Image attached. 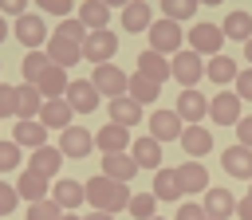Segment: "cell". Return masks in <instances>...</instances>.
<instances>
[{
	"label": "cell",
	"mask_w": 252,
	"mask_h": 220,
	"mask_svg": "<svg viewBox=\"0 0 252 220\" xmlns=\"http://www.w3.org/2000/svg\"><path fill=\"white\" fill-rule=\"evenodd\" d=\"M94 149H102V157H110V153H126V149H130V130L106 122V126L94 134Z\"/></svg>",
	"instance_id": "obj_15"
},
{
	"label": "cell",
	"mask_w": 252,
	"mask_h": 220,
	"mask_svg": "<svg viewBox=\"0 0 252 220\" xmlns=\"http://www.w3.org/2000/svg\"><path fill=\"white\" fill-rule=\"evenodd\" d=\"M24 165V149L12 138H0V173H16Z\"/></svg>",
	"instance_id": "obj_39"
},
{
	"label": "cell",
	"mask_w": 252,
	"mask_h": 220,
	"mask_svg": "<svg viewBox=\"0 0 252 220\" xmlns=\"http://www.w3.org/2000/svg\"><path fill=\"white\" fill-rule=\"evenodd\" d=\"M98 98H102V94L94 90L91 79H71V86H67V106H71L75 114H94Z\"/></svg>",
	"instance_id": "obj_11"
},
{
	"label": "cell",
	"mask_w": 252,
	"mask_h": 220,
	"mask_svg": "<svg viewBox=\"0 0 252 220\" xmlns=\"http://www.w3.org/2000/svg\"><path fill=\"white\" fill-rule=\"evenodd\" d=\"M4 39H8V20L0 16V43H4Z\"/></svg>",
	"instance_id": "obj_51"
},
{
	"label": "cell",
	"mask_w": 252,
	"mask_h": 220,
	"mask_svg": "<svg viewBox=\"0 0 252 220\" xmlns=\"http://www.w3.org/2000/svg\"><path fill=\"white\" fill-rule=\"evenodd\" d=\"M83 220H118V216H110V212H87Z\"/></svg>",
	"instance_id": "obj_50"
},
{
	"label": "cell",
	"mask_w": 252,
	"mask_h": 220,
	"mask_svg": "<svg viewBox=\"0 0 252 220\" xmlns=\"http://www.w3.org/2000/svg\"><path fill=\"white\" fill-rule=\"evenodd\" d=\"M130 157H134V165H138V169H154V173L161 169V145H158L150 134L130 141Z\"/></svg>",
	"instance_id": "obj_20"
},
{
	"label": "cell",
	"mask_w": 252,
	"mask_h": 220,
	"mask_svg": "<svg viewBox=\"0 0 252 220\" xmlns=\"http://www.w3.org/2000/svg\"><path fill=\"white\" fill-rule=\"evenodd\" d=\"M154 220H161V216H154Z\"/></svg>",
	"instance_id": "obj_56"
},
{
	"label": "cell",
	"mask_w": 252,
	"mask_h": 220,
	"mask_svg": "<svg viewBox=\"0 0 252 220\" xmlns=\"http://www.w3.org/2000/svg\"><path fill=\"white\" fill-rule=\"evenodd\" d=\"M63 220H83V216L79 212H63Z\"/></svg>",
	"instance_id": "obj_53"
},
{
	"label": "cell",
	"mask_w": 252,
	"mask_h": 220,
	"mask_svg": "<svg viewBox=\"0 0 252 220\" xmlns=\"http://www.w3.org/2000/svg\"><path fill=\"white\" fill-rule=\"evenodd\" d=\"M51 200H55L63 212H75V208L87 200V192H83V185H79V181H71V177H59V181L51 185Z\"/></svg>",
	"instance_id": "obj_21"
},
{
	"label": "cell",
	"mask_w": 252,
	"mask_h": 220,
	"mask_svg": "<svg viewBox=\"0 0 252 220\" xmlns=\"http://www.w3.org/2000/svg\"><path fill=\"white\" fill-rule=\"evenodd\" d=\"M236 98H240V102H252V67H244V71L236 75Z\"/></svg>",
	"instance_id": "obj_44"
},
{
	"label": "cell",
	"mask_w": 252,
	"mask_h": 220,
	"mask_svg": "<svg viewBox=\"0 0 252 220\" xmlns=\"http://www.w3.org/2000/svg\"><path fill=\"white\" fill-rule=\"evenodd\" d=\"M71 114H75V110L67 106V98H51V102H43V110H39V126L63 134V130L71 126Z\"/></svg>",
	"instance_id": "obj_23"
},
{
	"label": "cell",
	"mask_w": 252,
	"mask_h": 220,
	"mask_svg": "<svg viewBox=\"0 0 252 220\" xmlns=\"http://www.w3.org/2000/svg\"><path fill=\"white\" fill-rule=\"evenodd\" d=\"M244 55H248V67H252V39L244 43Z\"/></svg>",
	"instance_id": "obj_52"
},
{
	"label": "cell",
	"mask_w": 252,
	"mask_h": 220,
	"mask_svg": "<svg viewBox=\"0 0 252 220\" xmlns=\"http://www.w3.org/2000/svg\"><path fill=\"white\" fill-rule=\"evenodd\" d=\"M28 169L39 173V177H59V169H63V153H59V145H43V149H35L32 161H28Z\"/></svg>",
	"instance_id": "obj_27"
},
{
	"label": "cell",
	"mask_w": 252,
	"mask_h": 220,
	"mask_svg": "<svg viewBox=\"0 0 252 220\" xmlns=\"http://www.w3.org/2000/svg\"><path fill=\"white\" fill-rule=\"evenodd\" d=\"M24 220H63V208L47 196V200H35V204H28V216Z\"/></svg>",
	"instance_id": "obj_41"
},
{
	"label": "cell",
	"mask_w": 252,
	"mask_h": 220,
	"mask_svg": "<svg viewBox=\"0 0 252 220\" xmlns=\"http://www.w3.org/2000/svg\"><path fill=\"white\" fill-rule=\"evenodd\" d=\"M193 16H197V4H193V0H165V4H161V20L181 24V20H193Z\"/></svg>",
	"instance_id": "obj_40"
},
{
	"label": "cell",
	"mask_w": 252,
	"mask_h": 220,
	"mask_svg": "<svg viewBox=\"0 0 252 220\" xmlns=\"http://www.w3.org/2000/svg\"><path fill=\"white\" fill-rule=\"evenodd\" d=\"M79 59H83V47H75V43H67V39H55V35L47 39V63H51V67H63V71H67V67H75Z\"/></svg>",
	"instance_id": "obj_31"
},
{
	"label": "cell",
	"mask_w": 252,
	"mask_h": 220,
	"mask_svg": "<svg viewBox=\"0 0 252 220\" xmlns=\"http://www.w3.org/2000/svg\"><path fill=\"white\" fill-rule=\"evenodd\" d=\"M126 212H130L134 220H154V216H158V196H154V192H134Z\"/></svg>",
	"instance_id": "obj_37"
},
{
	"label": "cell",
	"mask_w": 252,
	"mask_h": 220,
	"mask_svg": "<svg viewBox=\"0 0 252 220\" xmlns=\"http://www.w3.org/2000/svg\"><path fill=\"white\" fill-rule=\"evenodd\" d=\"M169 75H173L177 82H185V90H197V82L205 79V59H201L197 51H177V55L169 59Z\"/></svg>",
	"instance_id": "obj_4"
},
{
	"label": "cell",
	"mask_w": 252,
	"mask_h": 220,
	"mask_svg": "<svg viewBox=\"0 0 252 220\" xmlns=\"http://www.w3.org/2000/svg\"><path fill=\"white\" fill-rule=\"evenodd\" d=\"M16 39L28 47V51H39L51 35H47V20L39 16V12H28V16H20L16 20Z\"/></svg>",
	"instance_id": "obj_6"
},
{
	"label": "cell",
	"mask_w": 252,
	"mask_h": 220,
	"mask_svg": "<svg viewBox=\"0 0 252 220\" xmlns=\"http://www.w3.org/2000/svg\"><path fill=\"white\" fill-rule=\"evenodd\" d=\"M138 75L142 79H150V82H165V79H173L169 75V59L165 55H158V51H138Z\"/></svg>",
	"instance_id": "obj_22"
},
{
	"label": "cell",
	"mask_w": 252,
	"mask_h": 220,
	"mask_svg": "<svg viewBox=\"0 0 252 220\" xmlns=\"http://www.w3.org/2000/svg\"><path fill=\"white\" fill-rule=\"evenodd\" d=\"M43 94L32 82H16V122H39Z\"/></svg>",
	"instance_id": "obj_13"
},
{
	"label": "cell",
	"mask_w": 252,
	"mask_h": 220,
	"mask_svg": "<svg viewBox=\"0 0 252 220\" xmlns=\"http://www.w3.org/2000/svg\"><path fill=\"white\" fill-rule=\"evenodd\" d=\"M102 177L130 185V177H138V165H134L130 153H110V157H102Z\"/></svg>",
	"instance_id": "obj_33"
},
{
	"label": "cell",
	"mask_w": 252,
	"mask_h": 220,
	"mask_svg": "<svg viewBox=\"0 0 252 220\" xmlns=\"http://www.w3.org/2000/svg\"><path fill=\"white\" fill-rule=\"evenodd\" d=\"M205 220H213V216H205Z\"/></svg>",
	"instance_id": "obj_55"
},
{
	"label": "cell",
	"mask_w": 252,
	"mask_h": 220,
	"mask_svg": "<svg viewBox=\"0 0 252 220\" xmlns=\"http://www.w3.org/2000/svg\"><path fill=\"white\" fill-rule=\"evenodd\" d=\"M79 24L87 28V31H106V24H110V4H102V0H87V4H79Z\"/></svg>",
	"instance_id": "obj_24"
},
{
	"label": "cell",
	"mask_w": 252,
	"mask_h": 220,
	"mask_svg": "<svg viewBox=\"0 0 252 220\" xmlns=\"http://www.w3.org/2000/svg\"><path fill=\"white\" fill-rule=\"evenodd\" d=\"M51 35H55V39H67V43H75V47H83V43H87V35H91V31H87V28H83V24H79V16H71V20H59V24H55V31H51Z\"/></svg>",
	"instance_id": "obj_36"
},
{
	"label": "cell",
	"mask_w": 252,
	"mask_h": 220,
	"mask_svg": "<svg viewBox=\"0 0 252 220\" xmlns=\"http://www.w3.org/2000/svg\"><path fill=\"white\" fill-rule=\"evenodd\" d=\"M220 165H224L228 177H236V181H252V149H244V145H228V149L220 153Z\"/></svg>",
	"instance_id": "obj_16"
},
{
	"label": "cell",
	"mask_w": 252,
	"mask_h": 220,
	"mask_svg": "<svg viewBox=\"0 0 252 220\" xmlns=\"http://www.w3.org/2000/svg\"><path fill=\"white\" fill-rule=\"evenodd\" d=\"M236 216H240V220H252V192H248L244 200H236Z\"/></svg>",
	"instance_id": "obj_49"
},
{
	"label": "cell",
	"mask_w": 252,
	"mask_h": 220,
	"mask_svg": "<svg viewBox=\"0 0 252 220\" xmlns=\"http://www.w3.org/2000/svg\"><path fill=\"white\" fill-rule=\"evenodd\" d=\"M181 130L185 122L177 118V110H154L150 114V138L161 145V141H181Z\"/></svg>",
	"instance_id": "obj_9"
},
{
	"label": "cell",
	"mask_w": 252,
	"mask_h": 220,
	"mask_svg": "<svg viewBox=\"0 0 252 220\" xmlns=\"http://www.w3.org/2000/svg\"><path fill=\"white\" fill-rule=\"evenodd\" d=\"M209 118L217 122V126H236L244 114H240V98H236V90H217L213 98H209Z\"/></svg>",
	"instance_id": "obj_8"
},
{
	"label": "cell",
	"mask_w": 252,
	"mask_h": 220,
	"mask_svg": "<svg viewBox=\"0 0 252 220\" xmlns=\"http://www.w3.org/2000/svg\"><path fill=\"white\" fill-rule=\"evenodd\" d=\"M67 86H71V79H67L63 67H47V71L35 79V90L43 94V102H51V98H67Z\"/></svg>",
	"instance_id": "obj_18"
},
{
	"label": "cell",
	"mask_w": 252,
	"mask_h": 220,
	"mask_svg": "<svg viewBox=\"0 0 252 220\" xmlns=\"http://www.w3.org/2000/svg\"><path fill=\"white\" fill-rule=\"evenodd\" d=\"M220 43H224V31H220V24H209V20H197L193 28H189V51H197V55H220Z\"/></svg>",
	"instance_id": "obj_3"
},
{
	"label": "cell",
	"mask_w": 252,
	"mask_h": 220,
	"mask_svg": "<svg viewBox=\"0 0 252 220\" xmlns=\"http://www.w3.org/2000/svg\"><path fill=\"white\" fill-rule=\"evenodd\" d=\"M0 16H16L20 20V16H28V4L24 0H0Z\"/></svg>",
	"instance_id": "obj_48"
},
{
	"label": "cell",
	"mask_w": 252,
	"mask_h": 220,
	"mask_svg": "<svg viewBox=\"0 0 252 220\" xmlns=\"http://www.w3.org/2000/svg\"><path fill=\"white\" fill-rule=\"evenodd\" d=\"M181 149H185L189 161H201V157L213 149V134H209L205 126H185V130H181Z\"/></svg>",
	"instance_id": "obj_19"
},
{
	"label": "cell",
	"mask_w": 252,
	"mask_h": 220,
	"mask_svg": "<svg viewBox=\"0 0 252 220\" xmlns=\"http://www.w3.org/2000/svg\"><path fill=\"white\" fill-rule=\"evenodd\" d=\"M43 12H47V16H59V20H71V16H75V8H71L67 0H43Z\"/></svg>",
	"instance_id": "obj_45"
},
{
	"label": "cell",
	"mask_w": 252,
	"mask_h": 220,
	"mask_svg": "<svg viewBox=\"0 0 252 220\" xmlns=\"http://www.w3.org/2000/svg\"><path fill=\"white\" fill-rule=\"evenodd\" d=\"M177 181H181V192L185 196H193V192H209L213 185H209V169L201 165V161H181L177 165Z\"/></svg>",
	"instance_id": "obj_14"
},
{
	"label": "cell",
	"mask_w": 252,
	"mask_h": 220,
	"mask_svg": "<svg viewBox=\"0 0 252 220\" xmlns=\"http://www.w3.org/2000/svg\"><path fill=\"white\" fill-rule=\"evenodd\" d=\"M236 75H240V67H236V59L232 55H213L209 63H205V79L209 82H217V86H224V82H236Z\"/></svg>",
	"instance_id": "obj_25"
},
{
	"label": "cell",
	"mask_w": 252,
	"mask_h": 220,
	"mask_svg": "<svg viewBox=\"0 0 252 220\" xmlns=\"http://www.w3.org/2000/svg\"><path fill=\"white\" fill-rule=\"evenodd\" d=\"M146 35H150V51H158V55H177L185 43L181 24H173V20H154Z\"/></svg>",
	"instance_id": "obj_2"
},
{
	"label": "cell",
	"mask_w": 252,
	"mask_h": 220,
	"mask_svg": "<svg viewBox=\"0 0 252 220\" xmlns=\"http://www.w3.org/2000/svg\"><path fill=\"white\" fill-rule=\"evenodd\" d=\"M91 149H94V134H91V130H83V126H67V130L59 134V153H63V157L83 161Z\"/></svg>",
	"instance_id": "obj_10"
},
{
	"label": "cell",
	"mask_w": 252,
	"mask_h": 220,
	"mask_svg": "<svg viewBox=\"0 0 252 220\" xmlns=\"http://www.w3.org/2000/svg\"><path fill=\"white\" fill-rule=\"evenodd\" d=\"M173 220H205V204H193V200H185L181 208H177V216Z\"/></svg>",
	"instance_id": "obj_47"
},
{
	"label": "cell",
	"mask_w": 252,
	"mask_h": 220,
	"mask_svg": "<svg viewBox=\"0 0 252 220\" xmlns=\"http://www.w3.org/2000/svg\"><path fill=\"white\" fill-rule=\"evenodd\" d=\"M91 82H94V90H98V94H106V98H122V94H126L130 75H126L118 63H102V67H94Z\"/></svg>",
	"instance_id": "obj_5"
},
{
	"label": "cell",
	"mask_w": 252,
	"mask_h": 220,
	"mask_svg": "<svg viewBox=\"0 0 252 220\" xmlns=\"http://www.w3.org/2000/svg\"><path fill=\"white\" fill-rule=\"evenodd\" d=\"M12 141H16L20 149H32V153H35V149L47 145V130H43L39 122H16V126H12Z\"/></svg>",
	"instance_id": "obj_26"
},
{
	"label": "cell",
	"mask_w": 252,
	"mask_h": 220,
	"mask_svg": "<svg viewBox=\"0 0 252 220\" xmlns=\"http://www.w3.org/2000/svg\"><path fill=\"white\" fill-rule=\"evenodd\" d=\"M150 24H154V8H150L146 0H130V4H122V28H126L130 35L150 31Z\"/></svg>",
	"instance_id": "obj_17"
},
{
	"label": "cell",
	"mask_w": 252,
	"mask_h": 220,
	"mask_svg": "<svg viewBox=\"0 0 252 220\" xmlns=\"http://www.w3.org/2000/svg\"><path fill=\"white\" fill-rule=\"evenodd\" d=\"M47 67H51V63H47V51H28V55H24V63H20L24 82H32V86H35V79H39Z\"/></svg>",
	"instance_id": "obj_38"
},
{
	"label": "cell",
	"mask_w": 252,
	"mask_h": 220,
	"mask_svg": "<svg viewBox=\"0 0 252 220\" xmlns=\"http://www.w3.org/2000/svg\"><path fill=\"white\" fill-rule=\"evenodd\" d=\"M16 185H8V181H0V216H8V212H16Z\"/></svg>",
	"instance_id": "obj_43"
},
{
	"label": "cell",
	"mask_w": 252,
	"mask_h": 220,
	"mask_svg": "<svg viewBox=\"0 0 252 220\" xmlns=\"http://www.w3.org/2000/svg\"><path fill=\"white\" fill-rule=\"evenodd\" d=\"M83 192H87V204H91V212H110V216H118L122 208H130V185H122V181H110V177H91L87 185H83Z\"/></svg>",
	"instance_id": "obj_1"
},
{
	"label": "cell",
	"mask_w": 252,
	"mask_h": 220,
	"mask_svg": "<svg viewBox=\"0 0 252 220\" xmlns=\"http://www.w3.org/2000/svg\"><path fill=\"white\" fill-rule=\"evenodd\" d=\"M173 110H177V118H181L185 126H201V118H209V98H205L201 90H181Z\"/></svg>",
	"instance_id": "obj_12"
},
{
	"label": "cell",
	"mask_w": 252,
	"mask_h": 220,
	"mask_svg": "<svg viewBox=\"0 0 252 220\" xmlns=\"http://www.w3.org/2000/svg\"><path fill=\"white\" fill-rule=\"evenodd\" d=\"M205 216H213V220L236 216V196H232L228 189H209V192H205Z\"/></svg>",
	"instance_id": "obj_30"
},
{
	"label": "cell",
	"mask_w": 252,
	"mask_h": 220,
	"mask_svg": "<svg viewBox=\"0 0 252 220\" xmlns=\"http://www.w3.org/2000/svg\"><path fill=\"white\" fill-rule=\"evenodd\" d=\"M248 192H252V181H248Z\"/></svg>",
	"instance_id": "obj_54"
},
{
	"label": "cell",
	"mask_w": 252,
	"mask_h": 220,
	"mask_svg": "<svg viewBox=\"0 0 252 220\" xmlns=\"http://www.w3.org/2000/svg\"><path fill=\"white\" fill-rule=\"evenodd\" d=\"M0 118H16V86L0 82Z\"/></svg>",
	"instance_id": "obj_42"
},
{
	"label": "cell",
	"mask_w": 252,
	"mask_h": 220,
	"mask_svg": "<svg viewBox=\"0 0 252 220\" xmlns=\"http://www.w3.org/2000/svg\"><path fill=\"white\" fill-rule=\"evenodd\" d=\"M150 192H154L158 200L177 204V200L185 196V192H181V181H177V169H165V165H161V169L154 173V189H150Z\"/></svg>",
	"instance_id": "obj_29"
},
{
	"label": "cell",
	"mask_w": 252,
	"mask_h": 220,
	"mask_svg": "<svg viewBox=\"0 0 252 220\" xmlns=\"http://www.w3.org/2000/svg\"><path fill=\"white\" fill-rule=\"evenodd\" d=\"M16 196H20V200H28V204L47 200V177H39V173L24 169V173L16 177Z\"/></svg>",
	"instance_id": "obj_28"
},
{
	"label": "cell",
	"mask_w": 252,
	"mask_h": 220,
	"mask_svg": "<svg viewBox=\"0 0 252 220\" xmlns=\"http://www.w3.org/2000/svg\"><path fill=\"white\" fill-rule=\"evenodd\" d=\"M106 110H110V122H114V126H126V130H130V126H138V122H142V106H138L130 94L110 98V106H106Z\"/></svg>",
	"instance_id": "obj_32"
},
{
	"label": "cell",
	"mask_w": 252,
	"mask_h": 220,
	"mask_svg": "<svg viewBox=\"0 0 252 220\" xmlns=\"http://www.w3.org/2000/svg\"><path fill=\"white\" fill-rule=\"evenodd\" d=\"M114 51H118V35L106 28V31H91L87 43H83V59H91L94 67L102 63H114Z\"/></svg>",
	"instance_id": "obj_7"
},
{
	"label": "cell",
	"mask_w": 252,
	"mask_h": 220,
	"mask_svg": "<svg viewBox=\"0 0 252 220\" xmlns=\"http://www.w3.org/2000/svg\"><path fill=\"white\" fill-rule=\"evenodd\" d=\"M126 94H130L138 106H150V102H158L161 86H158V82H150V79H142V75L134 71V75H130V82H126Z\"/></svg>",
	"instance_id": "obj_35"
},
{
	"label": "cell",
	"mask_w": 252,
	"mask_h": 220,
	"mask_svg": "<svg viewBox=\"0 0 252 220\" xmlns=\"http://www.w3.org/2000/svg\"><path fill=\"white\" fill-rule=\"evenodd\" d=\"M236 145L252 149V114H244V118L236 122Z\"/></svg>",
	"instance_id": "obj_46"
},
{
	"label": "cell",
	"mask_w": 252,
	"mask_h": 220,
	"mask_svg": "<svg viewBox=\"0 0 252 220\" xmlns=\"http://www.w3.org/2000/svg\"><path fill=\"white\" fill-rule=\"evenodd\" d=\"M220 31H224V39L248 43V39H252V16H248V12H228L224 24H220Z\"/></svg>",
	"instance_id": "obj_34"
}]
</instances>
